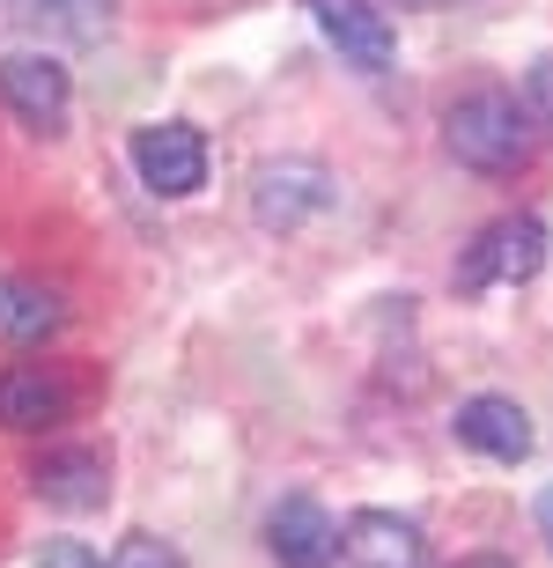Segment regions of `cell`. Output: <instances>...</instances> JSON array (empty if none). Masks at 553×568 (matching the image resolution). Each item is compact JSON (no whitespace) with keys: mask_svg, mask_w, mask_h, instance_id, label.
I'll use <instances>...</instances> for the list:
<instances>
[{"mask_svg":"<svg viewBox=\"0 0 553 568\" xmlns=\"http://www.w3.org/2000/svg\"><path fill=\"white\" fill-rule=\"evenodd\" d=\"M443 141L450 155L465 170H488V178H510V170L532 163V104H516L510 89H472V97H458L443 119Z\"/></svg>","mask_w":553,"mask_h":568,"instance_id":"cell-1","label":"cell"},{"mask_svg":"<svg viewBox=\"0 0 553 568\" xmlns=\"http://www.w3.org/2000/svg\"><path fill=\"white\" fill-rule=\"evenodd\" d=\"M546 266V222L539 214H502L458 266V288H516Z\"/></svg>","mask_w":553,"mask_h":568,"instance_id":"cell-2","label":"cell"},{"mask_svg":"<svg viewBox=\"0 0 553 568\" xmlns=\"http://www.w3.org/2000/svg\"><path fill=\"white\" fill-rule=\"evenodd\" d=\"M133 170H141V185L155 200H192V192L207 185V141L192 126H141L133 133Z\"/></svg>","mask_w":553,"mask_h":568,"instance_id":"cell-3","label":"cell"},{"mask_svg":"<svg viewBox=\"0 0 553 568\" xmlns=\"http://www.w3.org/2000/svg\"><path fill=\"white\" fill-rule=\"evenodd\" d=\"M332 207V178L318 163H258L252 178V214L266 230H303Z\"/></svg>","mask_w":553,"mask_h":568,"instance_id":"cell-4","label":"cell"},{"mask_svg":"<svg viewBox=\"0 0 553 568\" xmlns=\"http://www.w3.org/2000/svg\"><path fill=\"white\" fill-rule=\"evenodd\" d=\"M66 67L52 60V52H8L0 60V104L16 111L22 126H38V133H60L66 119Z\"/></svg>","mask_w":553,"mask_h":568,"instance_id":"cell-5","label":"cell"},{"mask_svg":"<svg viewBox=\"0 0 553 568\" xmlns=\"http://www.w3.org/2000/svg\"><path fill=\"white\" fill-rule=\"evenodd\" d=\"M340 561L347 568H428V539L399 509H355L340 525Z\"/></svg>","mask_w":553,"mask_h":568,"instance_id":"cell-6","label":"cell"},{"mask_svg":"<svg viewBox=\"0 0 553 568\" xmlns=\"http://www.w3.org/2000/svg\"><path fill=\"white\" fill-rule=\"evenodd\" d=\"M310 16L332 44H340L347 67H362V74H383V67L399 60V38H391V16L369 8V0H310Z\"/></svg>","mask_w":553,"mask_h":568,"instance_id":"cell-7","label":"cell"},{"mask_svg":"<svg viewBox=\"0 0 553 568\" xmlns=\"http://www.w3.org/2000/svg\"><path fill=\"white\" fill-rule=\"evenodd\" d=\"M458 443H465V450H480V458H494V465H524L532 458V414H524V406L516 399H502V392H480V399H465L458 406Z\"/></svg>","mask_w":553,"mask_h":568,"instance_id":"cell-8","label":"cell"},{"mask_svg":"<svg viewBox=\"0 0 553 568\" xmlns=\"http://www.w3.org/2000/svg\"><path fill=\"white\" fill-rule=\"evenodd\" d=\"M266 547H274L280 568H332L340 561V525L325 517V503L288 495V503L266 517Z\"/></svg>","mask_w":553,"mask_h":568,"instance_id":"cell-9","label":"cell"},{"mask_svg":"<svg viewBox=\"0 0 553 568\" xmlns=\"http://www.w3.org/2000/svg\"><path fill=\"white\" fill-rule=\"evenodd\" d=\"M0 22L44 44H96L111 30V0H0Z\"/></svg>","mask_w":553,"mask_h":568,"instance_id":"cell-10","label":"cell"},{"mask_svg":"<svg viewBox=\"0 0 553 568\" xmlns=\"http://www.w3.org/2000/svg\"><path fill=\"white\" fill-rule=\"evenodd\" d=\"M30 480H38L44 503H60V509H96V503L111 495L104 458H96V450H60V458H44Z\"/></svg>","mask_w":553,"mask_h":568,"instance_id":"cell-11","label":"cell"},{"mask_svg":"<svg viewBox=\"0 0 553 568\" xmlns=\"http://www.w3.org/2000/svg\"><path fill=\"white\" fill-rule=\"evenodd\" d=\"M66 414V384L44 369H8L0 377V422L8 428H52Z\"/></svg>","mask_w":553,"mask_h":568,"instance_id":"cell-12","label":"cell"},{"mask_svg":"<svg viewBox=\"0 0 553 568\" xmlns=\"http://www.w3.org/2000/svg\"><path fill=\"white\" fill-rule=\"evenodd\" d=\"M66 325V303L38 281H8L0 274V339H44Z\"/></svg>","mask_w":553,"mask_h":568,"instance_id":"cell-13","label":"cell"},{"mask_svg":"<svg viewBox=\"0 0 553 568\" xmlns=\"http://www.w3.org/2000/svg\"><path fill=\"white\" fill-rule=\"evenodd\" d=\"M104 568H185V561H177V547H163V539H149V531H133V539H119V554H111Z\"/></svg>","mask_w":553,"mask_h":568,"instance_id":"cell-14","label":"cell"},{"mask_svg":"<svg viewBox=\"0 0 553 568\" xmlns=\"http://www.w3.org/2000/svg\"><path fill=\"white\" fill-rule=\"evenodd\" d=\"M524 104H532V119L553 133V52H546V60H532V74H524Z\"/></svg>","mask_w":553,"mask_h":568,"instance_id":"cell-15","label":"cell"},{"mask_svg":"<svg viewBox=\"0 0 553 568\" xmlns=\"http://www.w3.org/2000/svg\"><path fill=\"white\" fill-rule=\"evenodd\" d=\"M38 568H104V554H96V547H82V539H44Z\"/></svg>","mask_w":553,"mask_h":568,"instance_id":"cell-16","label":"cell"},{"mask_svg":"<svg viewBox=\"0 0 553 568\" xmlns=\"http://www.w3.org/2000/svg\"><path fill=\"white\" fill-rule=\"evenodd\" d=\"M539 531H546V539H553V487H546V495H539Z\"/></svg>","mask_w":553,"mask_h":568,"instance_id":"cell-17","label":"cell"},{"mask_svg":"<svg viewBox=\"0 0 553 568\" xmlns=\"http://www.w3.org/2000/svg\"><path fill=\"white\" fill-rule=\"evenodd\" d=\"M458 568H510L502 554H472V561H458Z\"/></svg>","mask_w":553,"mask_h":568,"instance_id":"cell-18","label":"cell"},{"mask_svg":"<svg viewBox=\"0 0 553 568\" xmlns=\"http://www.w3.org/2000/svg\"><path fill=\"white\" fill-rule=\"evenodd\" d=\"M399 8H458V0H399Z\"/></svg>","mask_w":553,"mask_h":568,"instance_id":"cell-19","label":"cell"}]
</instances>
